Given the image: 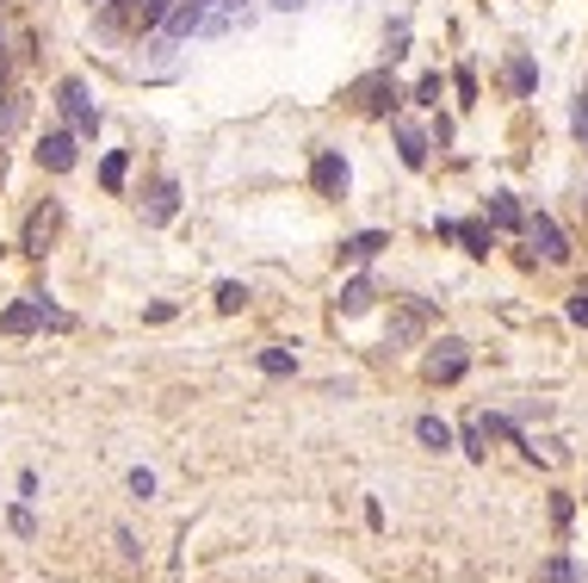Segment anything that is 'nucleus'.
<instances>
[{
	"mask_svg": "<svg viewBox=\"0 0 588 583\" xmlns=\"http://www.w3.org/2000/svg\"><path fill=\"white\" fill-rule=\"evenodd\" d=\"M527 242L539 254H545V261H569V242H564V230H557V224H551L545 212H532L527 217Z\"/></svg>",
	"mask_w": 588,
	"mask_h": 583,
	"instance_id": "obj_4",
	"label": "nucleus"
},
{
	"mask_svg": "<svg viewBox=\"0 0 588 583\" xmlns=\"http://www.w3.org/2000/svg\"><path fill=\"white\" fill-rule=\"evenodd\" d=\"M416 99H421V106H440V75H421L416 81Z\"/></svg>",
	"mask_w": 588,
	"mask_h": 583,
	"instance_id": "obj_25",
	"label": "nucleus"
},
{
	"mask_svg": "<svg viewBox=\"0 0 588 583\" xmlns=\"http://www.w3.org/2000/svg\"><path fill=\"white\" fill-rule=\"evenodd\" d=\"M483 217H490L495 230H527V217H520V205H514V193H490V205H483Z\"/></svg>",
	"mask_w": 588,
	"mask_h": 583,
	"instance_id": "obj_9",
	"label": "nucleus"
},
{
	"mask_svg": "<svg viewBox=\"0 0 588 583\" xmlns=\"http://www.w3.org/2000/svg\"><path fill=\"white\" fill-rule=\"evenodd\" d=\"M7 522H13V534H20V540H32V534H38V515H32V509H13V515H7Z\"/></svg>",
	"mask_w": 588,
	"mask_h": 583,
	"instance_id": "obj_21",
	"label": "nucleus"
},
{
	"mask_svg": "<svg viewBox=\"0 0 588 583\" xmlns=\"http://www.w3.org/2000/svg\"><path fill=\"white\" fill-rule=\"evenodd\" d=\"M131 497H155V472H149V466L131 472Z\"/></svg>",
	"mask_w": 588,
	"mask_h": 583,
	"instance_id": "obj_24",
	"label": "nucleus"
},
{
	"mask_svg": "<svg viewBox=\"0 0 588 583\" xmlns=\"http://www.w3.org/2000/svg\"><path fill=\"white\" fill-rule=\"evenodd\" d=\"M310 180H316V193H323V199H341L347 193V162L335 156V150H323L316 168H310Z\"/></svg>",
	"mask_w": 588,
	"mask_h": 583,
	"instance_id": "obj_5",
	"label": "nucleus"
},
{
	"mask_svg": "<svg viewBox=\"0 0 588 583\" xmlns=\"http://www.w3.org/2000/svg\"><path fill=\"white\" fill-rule=\"evenodd\" d=\"M57 106L69 112V124H75L81 136L99 131V112H94V99H87V87H81V81H62V99H57Z\"/></svg>",
	"mask_w": 588,
	"mask_h": 583,
	"instance_id": "obj_2",
	"label": "nucleus"
},
{
	"mask_svg": "<svg viewBox=\"0 0 588 583\" xmlns=\"http://www.w3.org/2000/svg\"><path fill=\"white\" fill-rule=\"evenodd\" d=\"M539 583H583V571H576L569 559H545L539 564Z\"/></svg>",
	"mask_w": 588,
	"mask_h": 583,
	"instance_id": "obj_17",
	"label": "nucleus"
},
{
	"mask_svg": "<svg viewBox=\"0 0 588 583\" xmlns=\"http://www.w3.org/2000/svg\"><path fill=\"white\" fill-rule=\"evenodd\" d=\"M508 81H514V94H532V81H539V69H532V62H514V69H508Z\"/></svg>",
	"mask_w": 588,
	"mask_h": 583,
	"instance_id": "obj_22",
	"label": "nucleus"
},
{
	"mask_svg": "<svg viewBox=\"0 0 588 583\" xmlns=\"http://www.w3.org/2000/svg\"><path fill=\"white\" fill-rule=\"evenodd\" d=\"M569 323H583V330H588V286L569 291Z\"/></svg>",
	"mask_w": 588,
	"mask_h": 583,
	"instance_id": "obj_23",
	"label": "nucleus"
},
{
	"mask_svg": "<svg viewBox=\"0 0 588 583\" xmlns=\"http://www.w3.org/2000/svg\"><path fill=\"white\" fill-rule=\"evenodd\" d=\"M173 212H180V187H173V180H155L149 187V224H168Z\"/></svg>",
	"mask_w": 588,
	"mask_h": 583,
	"instance_id": "obj_10",
	"label": "nucleus"
},
{
	"mask_svg": "<svg viewBox=\"0 0 588 583\" xmlns=\"http://www.w3.org/2000/svg\"><path fill=\"white\" fill-rule=\"evenodd\" d=\"M124 168H131V162H124V150H118V156H106V168H99V187H106V193H118V187H124Z\"/></svg>",
	"mask_w": 588,
	"mask_h": 583,
	"instance_id": "obj_19",
	"label": "nucleus"
},
{
	"mask_svg": "<svg viewBox=\"0 0 588 583\" xmlns=\"http://www.w3.org/2000/svg\"><path fill=\"white\" fill-rule=\"evenodd\" d=\"M379 249H391V236H384V230H360V236H347V242H341V261H372Z\"/></svg>",
	"mask_w": 588,
	"mask_h": 583,
	"instance_id": "obj_11",
	"label": "nucleus"
},
{
	"mask_svg": "<svg viewBox=\"0 0 588 583\" xmlns=\"http://www.w3.org/2000/svg\"><path fill=\"white\" fill-rule=\"evenodd\" d=\"M0 330L7 335H32V330H69V317L57 305H44V298H25V305H7L0 311Z\"/></svg>",
	"mask_w": 588,
	"mask_h": 583,
	"instance_id": "obj_1",
	"label": "nucleus"
},
{
	"mask_svg": "<svg viewBox=\"0 0 588 583\" xmlns=\"http://www.w3.org/2000/svg\"><path fill=\"white\" fill-rule=\"evenodd\" d=\"M248 305V286L242 279H224V286H217V311H242Z\"/></svg>",
	"mask_w": 588,
	"mask_h": 583,
	"instance_id": "obj_20",
	"label": "nucleus"
},
{
	"mask_svg": "<svg viewBox=\"0 0 588 583\" xmlns=\"http://www.w3.org/2000/svg\"><path fill=\"white\" fill-rule=\"evenodd\" d=\"M397 150H403V168H428V136L416 124H397Z\"/></svg>",
	"mask_w": 588,
	"mask_h": 583,
	"instance_id": "obj_12",
	"label": "nucleus"
},
{
	"mask_svg": "<svg viewBox=\"0 0 588 583\" xmlns=\"http://www.w3.org/2000/svg\"><path fill=\"white\" fill-rule=\"evenodd\" d=\"M440 236L465 242L471 254H490V217H483V224H477V217H465V224H458V217H440Z\"/></svg>",
	"mask_w": 588,
	"mask_h": 583,
	"instance_id": "obj_7",
	"label": "nucleus"
},
{
	"mask_svg": "<svg viewBox=\"0 0 588 583\" xmlns=\"http://www.w3.org/2000/svg\"><path fill=\"white\" fill-rule=\"evenodd\" d=\"M372 298H379V291H372V279H353V286H341V298H335V305H341V317H360V311H372Z\"/></svg>",
	"mask_w": 588,
	"mask_h": 583,
	"instance_id": "obj_13",
	"label": "nucleus"
},
{
	"mask_svg": "<svg viewBox=\"0 0 588 583\" xmlns=\"http://www.w3.org/2000/svg\"><path fill=\"white\" fill-rule=\"evenodd\" d=\"M465 360H471V354H465V342H453V335H446V342H434V354H428V379H434V385H453L458 372H465Z\"/></svg>",
	"mask_w": 588,
	"mask_h": 583,
	"instance_id": "obj_3",
	"label": "nucleus"
},
{
	"mask_svg": "<svg viewBox=\"0 0 588 583\" xmlns=\"http://www.w3.org/2000/svg\"><path fill=\"white\" fill-rule=\"evenodd\" d=\"M360 106H365V112H372V118H384V112H391V106H397V94H391V81H384V75H372V81H365V87H360Z\"/></svg>",
	"mask_w": 588,
	"mask_h": 583,
	"instance_id": "obj_14",
	"label": "nucleus"
},
{
	"mask_svg": "<svg viewBox=\"0 0 588 583\" xmlns=\"http://www.w3.org/2000/svg\"><path fill=\"white\" fill-rule=\"evenodd\" d=\"M261 372H266V379H285V372H298V360H291L285 348H266L261 354Z\"/></svg>",
	"mask_w": 588,
	"mask_h": 583,
	"instance_id": "obj_18",
	"label": "nucleus"
},
{
	"mask_svg": "<svg viewBox=\"0 0 588 583\" xmlns=\"http://www.w3.org/2000/svg\"><path fill=\"white\" fill-rule=\"evenodd\" d=\"M38 162L50 175H69V168H75V131H50L38 143Z\"/></svg>",
	"mask_w": 588,
	"mask_h": 583,
	"instance_id": "obj_6",
	"label": "nucleus"
},
{
	"mask_svg": "<svg viewBox=\"0 0 588 583\" xmlns=\"http://www.w3.org/2000/svg\"><path fill=\"white\" fill-rule=\"evenodd\" d=\"M205 7H211V0H173L161 25H168L173 38H187V32H199V25H205Z\"/></svg>",
	"mask_w": 588,
	"mask_h": 583,
	"instance_id": "obj_8",
	"label": "nucleus"
},
{
	"mask_svg": "<svg viewBox=\"0 0 588 583\" xmlns=\"http://www.w3.org/2000/svg\"><path fill=\"white\" fill-rule=\"evenodd\" d=\"M416 435H421V448H434V453H446V448H453V428L440 423V416H421V423H416Z\"/></svg>",
	"mask_w": 588,
	"mask_h": 583,
	"instance_id": "obj_16",
	"label": "nucleus"
},
{
	"mask_svg": "<svg viewBox=\"0 0 588 583\" xmlns=\"http://www.w3.org/2000/svg\"><path fill=\"white\" fill-rule=\"evenodd\" d=\"M576 136H583V143H588V99H583V106H576Z\"/></svg>",
	"mask_w": 588,
	"mask_h": 583,
	"instance_id": "obj_26",
	"label": "nucleus"
},
{
	"mask_svg": "<svg viewBox=\"0 0 588 583\" xmlns=\"http://www.w3.org/2000/svg\"><path fill=\"white\" fill-rule=\"evenodd\" d=\"M0 87H7V62H0Z\"/></svg>",
	"mask_w": 588,
	"mask_h": 583,
	"instance_id": "obj_27",
	"label": "nucleus"
},
{
	"mask_svg": "<svg viewBox=\"0 0 588 583\" xmlns=\"http://www.w3.org/2000/svg\"><path fill=\"white\" fill-rule=\"evenodd\" d=\"M50 230H57V212H32V217H25V254H44Z\"/></svg>",
	"mask_w": 588,
	"mask_h": 583,
	"instance_id": "obj_15",
	"label": "nucleus"
}]
</instances>
